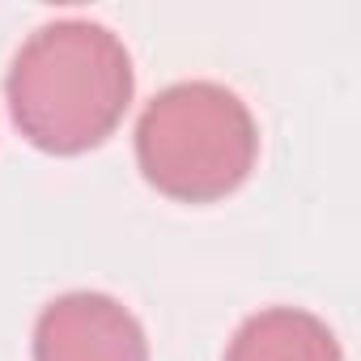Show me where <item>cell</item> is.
I'll use <instances>...</instances> for the list:
<instances>
[{"label":"cell","mask_w":361,"mask_h":361,"mask_svg":"<svg viewBox=\"0 0 361 361\" xmlns=\"http://www.w3.org/2000/svg\"><path fill=\"white\" fill-rule=\"evenodd\" d=\"M132 94L136 68L123 39L85 18L39 26L18 47L5 77L18 132L51 157H77L115 136Z\"/></svg>","instance_id":"cell-1"},{"label":"cell","mask_w":361,"mask_h":361,"mask_svg":"<svg viewBox=\"0 0 361 361\" xmlns=\"http://www.w3.org/2000/svg\"><path fill=\"white\" fill-rule=\"evenodd\" d=\"M259 157L251 106L217 81L166 85L136 119V166L145 183L178 204L234 196Z\"/></svg>","instance_id":"cell-2"},{"label":"cell","mask_w":361,"mask_h":361,"mask_svg":"<svg viewBox=\"0 0 361 361\" xmlns=\"http://www.w3.org/2000/svg\"><path fill=\"white\" fill-rule=\"evenodd\" d=\"M35 361H149L140 319L111 293L73 289L43 306L30 340Z\"/></svg>","instance_id":"cell-3"},{"label":"cell","mask_w":361,"mask_h":361,"mask_svg":"<svg viewBox=\"0 0 361 361\" xmlns=\"http://www.w3.org/2000/svg\"><path fill=\"white\" fill-rule=\"evenodd\" d=\"M226 361H344L336 331L302 306H268L234 331Z\"/></svg>","instance_id":"cell-4"}]
</instances>
